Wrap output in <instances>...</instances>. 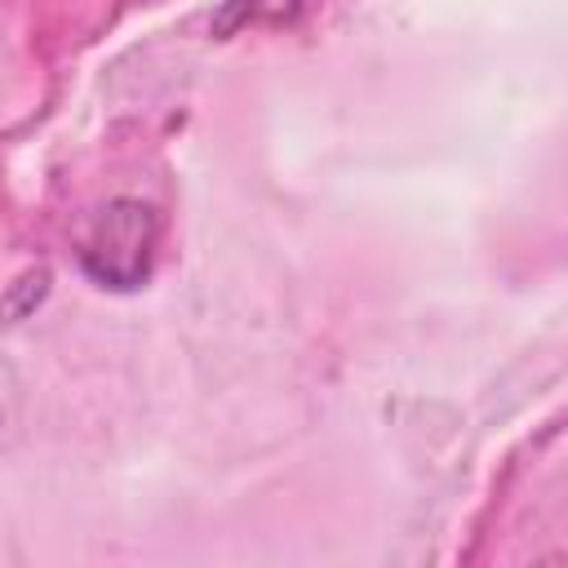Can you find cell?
<instances>
[{
	"label": "cell",
	"instance_id": "1",
	"mask_svg": "<svg viewBox=\"0 0 568 568\" xmlns=\"http://www.w3.org/2000/svg\"><path fill=\"white\" fill-rule=\"evenodd\" d=\"M155 209L142 200H111L93 213L84 240H80V266L93 284L102 288H138L151 275V257H155Z\"/></svg>",
	"mask_w": 568,
	"mask_h": 568
}]
</instances>
